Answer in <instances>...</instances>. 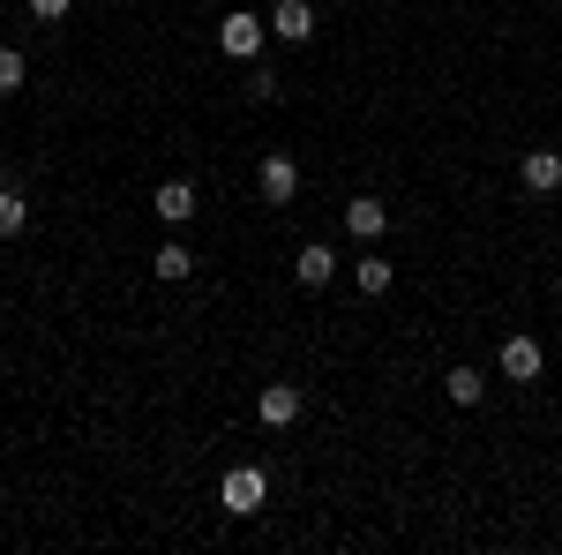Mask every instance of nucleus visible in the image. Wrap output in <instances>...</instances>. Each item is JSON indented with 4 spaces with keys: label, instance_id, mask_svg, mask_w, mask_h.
<instances>
[{
    "label": "nucleus",
    "instance_id": "obj_1",
    "mask_svg": "<svg viewBox=\"0 0 562 555\" xmlns=\"http://www.w3.org/2000/svg\"><path fill=\"white\" fill-rule=\"evenodd\" d=\"M217 503L233 518H256L262 503H270V473L262 466H225V480H217Z\"/></svg>",
    "mask_w": 562,
    "mask_h": 555
},
{
    "label": "nucleus",
    "instance_id": "obj_2",
    "mask_svg": "<svg viewBox=\"0 0 562 555\" xmlns=\"http://www.w3.org/2000/svg\"><path fill=\"white\" fill-rule=\"evenodd\" d=\"M262 31H270V23H262L256 8H233V15L217 23V45H225L233 60H256V53H262Z\"/></svg>",
    "mask_w": 562,
    "mask_h": 555
},
{
    "label": "nucleus",
    "instance_id": "obj_3",
    "mask_svg": "<svg viewBox=\"0 0 562 555\" xmlns=\"http://www.w3.org/2000/svg\"><path fill=\"white\" fill-rule=\"evenodd\" d=\"M256 188H262V203H278V211H285V203L301 196V166H293L285 151H270V158L256 166Z\"/></svg>",
    "mask_w": 562,
    "mask_h": 555
},
{
    "label": "nucleus",
    "instance_id": "obj_4",
    "mask_svg": "<svg viewBox=\"0 0 562 555\" xmlns=\"http://www.w3.org/2000/svg\"><path fill=\"white\" fill-rule=\"evenodd\" d=\"M346 233L375 248V241L390 233V203H383V196H352V203H346Z\"/></svg>",
    "mask_w": 562,
    "mask_h": 555
},
{
    "label": "nucleus",
    "instance_id": "obj_5",
    "mask_svg": "<svg viewBox=\"0 0 562 555\" xmlns=\"http://www.w3.org/2000/svg\"><path fill=\"white\" fill-rule=\"evenodd\" d=\"M293 278H301L307 293H323V286L338 278V248H330V241H307L301 256H293Z\"/></svg>",
    "mask_w": 562,
    "mask_h": 555
},
{
    "label": "nucleus",
    "instance_id": "obj_6",
    "mask_svg": "<svg viewBox=\"0 0 562 555\" xmlns=\"http://www.w3.org/2000/svg\"><path fill=\"white\" fill-rule=\"evenodd\" d=\"M256 421L262 428H293V421H301V384H262Z\"/></svg>",
    "mask_w": 562,
    "mask_h": 555
},
{
    "label": "nucleus",
    "instance_id": "obj_7",
    "mask_svg": "<svg viewBox=\"0 0 562 555\" xmlns=\"http://www.w3.org/2000/svg\"><path fill=\"white\" fill-rule=\"evenodd\" d=\"M270 38L307 45L315 38V8H307V0H278V8H270Z\"/></svg>",
    "mask_w": 562,
    "mask_h": 555
},
{
    "label": "nucleus",
    "instance_id": "obj_8",
    "mask_svg": "<svg viewBox=\"0 0 562 555\" xmlns=\"http://www.w3.org/2000/svg\"><path fill=\"white\" fill-rule=\"evenodd\" d=\"M150 211L166 218V225H188V218L203 211V196H195V180H166V188L150 196Z\"/></svg>",
    "mask_w": 562,
    "mask_h": 555
},
{
    "label": "nucleus",
    "instance_id": "obj_9",
    "mask_svg": "<svg viewBox=\"0 0 562 555\" xmlns=\"http://www.w3.org/2000/svg\"><path fill=\"white\" fill-rule=\"evenodd\" d=\"M540 368H548L540 338H503V376L510 384H540Z\"/></svg>",
    "mask_w": 562,
    "mask_h": 555
},
{
    "label": "nucleus",
    "instance_id": "obj_10",
    "mask_svg": "<svg viewBox=\"0 0 562 555\" xmlns=\"http://www.w3.org/2000/svg\"><path fill=\"white\" fill-rule=\"evenodd\" d=\"M518 180L532 188V196H555V188H562V151H525Z\"/></svg>",
    "mask_w": 562,
    "mask_h": 555
},
{
    "label": "nucleus",
    "instance_id": "obj_11",
    "mask_svg": "<svg viewBox=\"0 0 562 555\" xmlns=\"http://www.w3.org/2000/svg\"><path fill=\"white\" fill-rule=\"evenodd\" d=\"M390 278H397V270H390V263H383V241H375L368 256L352 263V286H360V293H390Z\"/></svg>",
    "mask_w": 562,
    "mask_h": 555
},
{
    "label": "nucleus",
    "instance_id": "obj_12",
    "mask_svg": "<svg viewBox=\"0 0 562 555\" xmlns=\"http://www.w3.org/2000/svg\"><path fill=\"white\" fill-rule=\"evenodd\" d=\"M150 270H158V278H166V286H180V278H188V270H195V248H188V241H166V248H158V256H150Z\"/></svg>",
    "mask_w": 562,
    "mask_h": 555
},
{
    "label": "nucleus",
    "instance_id": "obj_13",
    "mask_svg": "<svg viewBox=\"0 0 562 555\" xmlns=\"http://www.w3.org/2000/svg\"><path fill=\"white\" fill-rule=\"evenodd\" d=\"M480 390H487L480 368H450V376H442V398H450V406H480Z\"/></svg>",
    "mask_w": 562,
    "mask_h": 555
},
{
    "label": "nucleus",
    "instance_id": "obj_14",
    "mask_svg": "<svg viewBox=\"0 0 562 555\" xmlns=\"http://www.w3.org/2000/svg\"><path fill=\"white\" fill-rule=\"evenodd\" d=\"M31 225V203H23V188H0V241H15Z\"/></svg>",
    "mask_w": 562,
    "mask_h": 555
},
{
    "label": "nucleus",
    "instance_id": "obj_15",
    "mask_svg": "<svg viewBox=\"0 0 562 555\" xmlns=\"http://www.w3.org/2000/svg\"><path fill=\"white\" fill-rule=\"evenodd\" d=\"M248 106H270V98H278V76H270V68H248Z\"/></svg>",
    "mask_w": 562,
    "mask_h": 555
},
{
    "label": "nucleus",
    "instance_id": "obj_16",
    "mask_svg": "<svg viewBox=\"0 0 562 555\" xmlns=\"http://www.w3.org/2000/svg\"><path fill=\"white\" fill-rule=\"evenodd\" d=\"M8 90H23V53H15V45H0V98H8Z\"/></svg>",
    "mask_w": 562,
    "mask_h": 555
},
{
    "label": "nucleus",
    "instance_id": "obj_17",
    "mask_svg": "<svg viewBox=\"0 0 562 555\" xmlns=\"http://www.w3.org/2000/svg\"><path fill=\"white\" fill-rule=\"evenodd\" d=\"M68 8H76V0H31V15H38V23H60Z\"/></svg>",
    "mask_w": 562,
    "mask_h": 555
}]
</instances>
